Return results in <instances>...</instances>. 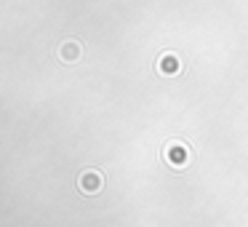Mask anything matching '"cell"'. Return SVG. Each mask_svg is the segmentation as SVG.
I'll return each mask as SVG.
<instances>
[{"instance_id": "cell-4", "label": "cell", "mask_w": 248, "mask_h": 227, "mask_svg": "<svg viewBox=\"0 0 248 227\" xmlns=\"http://www.w3.org/2000/svg\"><path fill=\"white\" fill-rule=\"evenodd\" d=\"M179 56L176 54H163L160 62H157V70L163 72V75H173V72H179Z\"/></svg>"}, {"instance_id": "cell-1", "label": "cell", "mask_w": 248, "mask_h": 227, "mask_svg": "<svg viewBox=\"0 0 248 227\" xmlns=\"http://www.w3.org/2000/svg\"><path fill=\"white\" fill-rule=\"evenodd\" d=\"M102 184H104V179H102V174H99L96 168H86V171L78 177V187H80L86 195L99 193V190H102Z\"/></svg>"}, {"instance_id": "cell-2", "label": "cell", "mask_w": 248, "mask_h": 227, "mask_svg": "<svg viewBox=\"0 0 248 227\" xmlns=\"http://www.w3.org/2000/svg\"><path fill=\"white\" fill-rule=\"evenodd\" d=\"M80 54H83V49H80V43H78V40H64V43L59 46V59L67 62V65L78 62V59H80Z\"/></svg>"}, {"instance_id": "cell-3", "label": "cell", "mask_w": 248, "mask_h": 227, "mask_svg": "<svg viewBox=\"0 0 248 227\" xmlns=\"http://www.w3.org/2000/svg\"><path fill=\"white\" fill-rule=\"evenodd\" d=\"M166 161L171 163V166H184V161H187V147L179 145V142L168 145L166 147Z\"/></svg>"}]
</instances>
